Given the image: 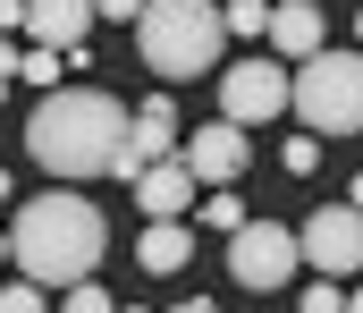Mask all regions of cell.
I'll list each match as a JSON object with an SVG mask.
<instances>
[{
	"label": "cell",
	"instance_id": "cell-1",
	"mask_svg": "<svg viewBox=\"0 0 363 313\" xmlns=\"http://www.w3.org/2000/svg\"><path fill=\"white\" fill-rule=\"evenodd\" d=\"M101 246H110V229H101V212L77 187L34 195V204L17 212V229H9V263L34 288H77V280H93L101 271Z\"/></svg>",
	"mask_w": 363,
	"mask_h": 313
},
{
	"label": "cell",
	"instance_id": "cell-2",
	"mask_svg": "<svg viewBox=\"0 0 363 313\" xmlns=\"http://www.w3.org/2000/svg\"><path fill=\"white\" fill-rule=\"evenodd\" d=\"M118 144H127V110L110 102V94H93V85H51L34 119H26V153L51 170V178H101L110 161H118Z\"/></svg>",
	"mask_w": 363,
	"mask_h": 313
},
{
	"label": "cell",
	"instance_id": "cell-3",
	"mask_svg": "<svg viewBox=\"0 0 363 313\" xmlns=\"http://www.w3.org/2000/svg\"><path fill=\"white\" fill-rule=\"evenodd\" d=\"M135 51L161 85H186V77H211L220 51H228V26H220V0H144L135 17Z\"/></svg>",
	"mask_w": 363,
	"mask_h": 313
},
{
	"label": "cell",
	"instance_id": "cell-4",
	"mask_svg": "<svg viewBox=\"0 0 363 313\" xmlns=\"http://www.w3.org/2000/svg\"><path fill=\"white\" fill-rule=\"evenodd\" d=\"M287 110L304 119V136H355L363 127V60L355 51H304L287 68Z\"/></svg>",
	"mask_w": 363,
	"mask_h": 313
},
{
	"label": "cell",
	"instance_id": "cell-5",
	"mask_svg": "<svg viewBox=\"0 0 363 313\" xmlns=\"http://www.w3.org/2000/svg\"><path fill=\"white\" fill-rule=\"evenodd\" d=\"M296 271H304V263H296V229H279V220H237V229H228V280H237V288L271 297Z\"/></svg>",
	"mask_w": 363,
	"mask_h": 313
},
{
	"label": "cell",
	"instance_id": "cell-6",
	"mask_svg": "<svg viewBox=\"0 0 363 313\" xmlns=\"http://www.w3.org/2000/svg\"><path fill=\"white\" fill-rule=\"evenodd\" d=\"M363 187L347 195V204H313V220L296 229V263H313V271H330V280H347L363 263Z\"/></svg>",
	"mask_w": 363,
	"mask_h": 313
},
{
	"label": "cell",
	"instance_id": "cell-7",
	"mask_svg": "<svg viewBox=\"0 0 363 313\" xmlns=\"http://www.w3.org/2000/svg\"><path fill=\"white\" fill-rule=\"evenodd\" d=\"M287 110V60H228L220 68V119L228 127H271Z\"/></svg>",
	"mask_w": 363,
	"mask_h": 313
},
{
	"label": "cell",
	"instance_id": "cell-8",
	"mask_svg": "<svg viewBox=\"0 0 363 313\" xmlns=\"http://www.w3.org/2000/svg\"><path fill=\"white\" fill-rule=\"evenodd\" d=\"M245 127H228V119H211V127H194V136H178V161H186V178L194 187H228L237 170H245Z\"/></svg>",
	"mask_w": 363,
	"mask_h": 313
},
{
	"label": "cell",
	"instance_id": "cell-9",
	"mask_svg": "<svg viewBox=\"0 0 363 313\" xmlns=\"http://www.w3.org/2000/svg\"><path fill=\"white\" fill-rule=\"evenodd\" d=\"M169 153H178V110H169V94H152V102L127 119V144H118L110 178H135V170H152V161H169Z\"/></svg>",
	"mask_w": 363,
	"mask_h": 313
},
{
	"label": "cell",
	"instance_id": "cell-10",
	"mask_svg": "<svg viewBox=\"0 0 363 313\" xmlns=\"http://www.w3.org/2000/svg\"><path fill=\"white\" fill-rule=\"evenodd\" d=\"M17 34H34L43 51H77V43L93 34V0H26Z\"/></svg>",
	"mask_w": 363,
	"mask_h": 313
},
{
	"label": "cell",
	"instance_id": "cell-11",
	"mask_svg": "<svg viewBox=\"0 0 363 313\" xmlns=\"http://www.w3.org/2000/svg\"><path fill=\"white\" fill-rule=\"evenodd\" d=\"M262 34H271V51L296 68L304 51H321V0H279L271 17H262Z\"/></svg>",
	"mask_w": 363,
	"mask_h": 313
},
{
	"label": "cell",
	"instance_id": "cell-12",
	"mask_svg": "<svg viewBox=\"0 0 363 313\" xmlns=\"http://www.w3.org/2000/svg\"><path fill=\"white\" fill-rule=\"evenodd\" d=\"M127 187H135V204L152 212V220H178V212L194 204V178H186V161H178V153H169V161H152V170H135Z\"/></svg>",
	"mask_w": 363,
	"mask_h": 313
},
{
	"label": "cell",
	"instance_id": "cell-13",
	"mask_svg": "<svg viewBox=\"0 0 363 313\" xmlns=\"http://www.w3.org/2000/svg\"><path fill=\"white\" fill-rule=\"evenodd\" d=\"M135 263H144L152 280H169V271H186V263H194V237H186L178 220H152V229L135 237Z\"/></svg>",
	"mask_w": 363,
	"mask_h": 313
},
{
	"label": "cell",
	"instance_id": "cell-14",
	"mask_svg": "<svg viewBox=\"0 0 363 313\" xmlns=\"http://www.w3.org/2000/svg\"><path fill=\"white\" fill-rule=\"evenodd\" d=\"M17 77L51 94V85H60V51H43V43H34V51H17Z\"/></svg>",
	"mask_w": 363,
	"mask_h": 313
},
{
	"label": "cell",
	"instance_id": "cell-15",
	"mask_svg": "<svg viewBox=\"0 0 363 313\" xmlns=\"http://www.w3.org/2000/svg\"><path fill=\"white\" fill-rule=\"evenodd\" d=\"M262 17H271V0H228V9H220L228 34H262Z\"/></svg>",
	"mask_w": 363,
	"mask_h": 313
},
{
	"label": "cell",
	"instance_id": "cell-16",
	"mask_svg": "<svg viewBox=\"0 0 363 313\" xmlns=\"http://www.w3.org/2000/svg\"><path fill=\"white\" fill-rule=\"evenodd\" d=\"M279 161H287L296 178H313V170H321V136H287V153H279Z\"/></svg>",
	"mask_w": 363,
	"mask_h": 313
},
{
	"label": "cell",
	"instance_id": "cell-17",
	"mask_svg": "<svg viewBox=\"0 0 363 313\" xmlns=\"http://www.w3.org/2000/svg\"><path fill=\"white\" fill-rule=\"evenodd\" d=\"M304 313H347V288H338V280H313V288H304Z\"/></svg>",
	"mask_w": 363,
	"mask_h": 313
},
{
	"label": "cell",
	"instance_id": "cell-18",
	"mask_svg": "<svg viewBox=\"0 0 363 313\" xmlns=\"http://www.w3.org/2000/svg\"><path fill=\"white\" fill-rule=\"evenodd\" d=\"M0 313H43V288H34V280H9V288H0Z\"/></svg>",
	"mask_w": 363,
	"mask_h": 313
},
{
	"label": "cell",
	"instance_id": "cell-19",
	"mask_svg": "<svg viewBox=\"0 0 363 313\" xmlns=\"http://www.w3.org/2000/svg\"><path fill=\"white\" fill-rule=\"evenodd\" d=\"M60 313H110V288H93V280H77V288H68V305Z\"/></svg>",
	"mask_w": 363,
	"mask_h": 313
},
{
	"label": "cell",
	"instance_id": "cell-20",
	"mask_svg": "<svg viewBox=\"0 0 363 313\" xmlns=\"http://www.w3.org/2000/svg\"><path fill=\"white\" fill-rule=\"evenodd\" d=\"M203 220H211V229H220V237H228V229H237V220H245V204H237V195H211V204H203Z\"/></svg>",
	"mask_w": 363,
	"mask_h": 313
},
{
	"label": "cell",
	"instance_id": "cell-21",
	"mask_svg": "<svg viewBox=\"0 0 363 313\" xmlns=\"http://www.w3.org/2000/svg\"><path fill=\"white\" fill-rule=\"evenodd\" d=\"M93 17H110V26H135V17H144V0H93Z\"/></svg>",
	"mask_w": 363,
	"mask_h": 313
},
{
	"label": "cell",
	"instance_id": "cell-22",
	"mask_svg": "<svg viewBox=\"0 0 363 313\" xmlns=\"http://www.w3.org/2000/svg\"><path fill=\"white\" fill-rule=\"evenodd\" d=\"M17 85V51H9V34H0V94Z\"/></svg>",
	"mask_w": 363,
	"mask_h": 313
},
{
	"label": "cell",
	"instance_id": "cell-23",
	"mask_svg": "<svg viewBox=\"0 0 363 313\" xmlns=\"http://www.w3.org/2000/svg\"><path fill=\"white\" fill-rule=\"evenodd\" d=\"M17 17H26V0H0V34H17Z\"/></svg>",
	"mask_w": 363,
	"mask_h": 313
},
{
	"label": "cell",
	"instance_id": "cell-24",
	"mask_svg": "<svg viewBox=\"0 0 363 313\" xmlns=\"http://www.w3.org/2000/svg\"><path fill=\"white\" fill-rule=\"evenodd\" d=\"M169 313H220V305H211V297H186V305H169Z\"/></svg>",
	"mask_w": 363,
	"mask_h": 313
},
{
	"label": "cell",
	"instance_id": "cell-25",
	"mask_svg": "<svg viewBox=\"0 0 363 313\" xmlns=\"http://www.w3.org/2000/svg\"><path fill=\"white\" fill-rule=\"evenodd\" d=\"M0 204H9V170H0Z\"/></svg>",
	"mask_w": 363,
	"mask_h": 313
},
{
	"label": "cell",
	"instance_id": "cell-26",
	"mask_svg": "<svg viewBox=\"0 0 363 313\" xmlns=\"http://www.w3.org/2000/svg\"><path fill=\"white\" fill-rule=\"evenodd\" d=\"M0 263H9V229H0Z\"/></svg>",
	"mask_w": 363,
	"mask_h": 313
},
{
	"label": "cell",
	"instance_id": "cell-27",
	"mask_svg": "<svg viewBox=\"0 0 363 313\" xmlns=\"http://www.w3.org/2000/svg\"><path fill=\"white\" fill-rule=\"evenodd\" d=\"M110 313H144V305H110Z\"/></svg>",
	"mask_w": 363,
	"mask_h": 313
}]
</instances>
